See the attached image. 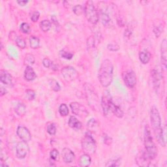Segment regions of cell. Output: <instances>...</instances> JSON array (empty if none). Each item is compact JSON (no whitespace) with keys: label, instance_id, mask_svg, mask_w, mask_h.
<instances>
[{"label":"cell","instance_id":"cell-23","mask_svg":"<svg viewBox=\"0 0 167 167\" xmlns=\"http://www.w3.org/2000/svg\"><path fill=\"white\" fill-rule=\"evenodd\" d=\"M101 19L102 24L105 26H108L111 22V17L105 11H101Z\"/></svg>","mask_w":167,"mask_h":167},{"label":"cell","instance_id":"cell-20","mask_svg":"<svg viewBox=\"0 0 167 167\" xmlns=\"http://www.w3.org/2000/svg\"><path fill=\"white\" fill-rule=\"evenodd\" d=\"M111 111L114 114L116 117L121 118L123 116V112L121 108L118 106H117L116 104L114 103L113 101H112L111 103Z\"/></svg>","mask_w":167,"mask_h":167},{"label":"cell","instance_id":"cell-10","mask_svg":"<svg viewBox=\"0 0 167 167\" xmlns=\"http://www.w3.org/2000/svg\"><path fill=\"white\" fill-rule=\"evenodd\" d=\"M112 99L110 96L109 93L107 92L104 93L103 96L102 97L101 99V106L103 111L104 115L105 116H108L109 114L111 112V103L112 102Z\"/></svg>","mask_w":167,"mask_h":167},{"label":"cell","instance_id":"cell-40","mask_svg":"<svg viewBox=\"0 0 167 167\" xmlns=\"http://www.w3.org/2000/svg\"><path fill=\"white\" fill-rule=\"evenodd\" d=\"M107 48L109 50L115 52V51H117L119 50L120 46L116 43H110L108 44Z\"/></svg>","mask_w":167,"mask_h":167},{"label":"cell","instance_id":"cell-26","mask_svg":"<svg viewBox=\"0 0 167 167\" xmlns=\"http://www.w3.org/2000/svg\"><path fill=\"white\" fill-rule=\"evenodd\" d=\"M40 28L43 32H47L50 30L51 28V22L48 20H44L41 22Z\"/></svg>","mask_w":167,"mask_h":167},{"label":"cell","instance_id":"cell-11","mask_svg":"<svg viewBox=\"0 0 167 167\" xmlns=\"http://www.w3.org/2000/svg\"><path fill=\"white\" fill-rule=\"evenodd\" d=\"M29 146L26 142L21 141L17 146V156L19 159H24L28 155Z\"/></svg>","mask_w":167,"mask_h":167},{"label":"cell","instance_id":"cell-15","mask_svg":"<svg viewBox=\"0 0 167 167\" xmlns=\"http://www.w3.org/2000/svg\"><path fill=\"white\" fill-rule=\"evenodd\" d=\"M150 159L146 157L144 151H142L138 154L136 157V161L138 166H150Z\"/></svg>","mask_w":167,"mask_h":167},{"label":"cell","instance_id":"cell-1","mask_svg":"<svg viewBox=\"0 0 167 167\" xmlns=\"http://www.w3.org/2000/svg\"><path fill=\"white\" fill-rule=\"evenodd\" d=\"M114 66L109 59H105L102 62L99 71V80L101 84L104 88H107L111 84L113 80Z\"/></svg>","mask_w":167,"mask_h":167},{"label":"cell","instance_id":"cell-13","mask_svg":"<svg viewBox=\"0 0 167 167\" xmlns=\"http://www.w3.org/2000/svg\"><path fill=\"white\" fill-rule=\"evenodd\" d=\"M0 81L5 85L10 87L13 86V78L6 71L2 70L0 71Z\"/></svg>","mask_w":167,"mask_h":167},{"label":"cell","instance_id":"cell-14","mask_svg":"<svg viewBox=\"0 0 167 167\" xmlns=\"http://www.w3.org/2000/svg\"><path fill=\"white\" fill-rule=\"evenodd\" d=\"M62 157L63 161L65 163H72L75 160V155L69 148H64L62 151Z\"/></svg>","mask_w":167,"mask_h":167},{"label":"cell","instance_id":"cell-22","mask_svg":"<svg viewBox=\"0 0 167 167\" xmlns=\"http://www.w3.org/2000/svg\"><path fill=\"white\" fill-rule=\"evenodd\" d=\"M151 54L147 50H143L139 53V59L143 64H147L150 61Z\"/></svg>","mask_w":167,"mask_h":167},{"label":"cell","instance_id":"cell-7","mask_svg":"<svg viewBox=\"0 0 167 167\" xmlns=\"http://www.w3.org/2000/svg\"><path fill=\"white\" fill-rule=\"evenodd\" d=\"M62 74L65 81L71 82L74 80L78 77V73L74 67L67 66L63 68L62 70Z\"/></svg>","mask_w":167,"mask_h":167},{"label":"cell","instance_id":"cell-48","mask_svg":"<svg viewBox=\"0 0 167 167\" xmlns=\"http://www.w3.org/2000/svg\"><path fill=\"white\" fill-rule=\"evenodd\" d=\"M17 3L20 6H24L28 3V1H17Z\"/></svg>","mask_w":167,"mask_h":167},{"label":"cell","instance_id":"cell-37","mask_svg":"<svg viewBox=\"0 0 167 167\" xmlns=\"http://www.w3.org/2000/svg\"><path fill=\"white\" fill-rule=\"evenodd\" d=\"M26 97L28 99L29 101H33L34 99L35 98V93L33 90H28L26 92Z\"/></svg>","mask_w":167,"mask_h":167},{"label":"cell","instance_id":"cell-18","mask_svg":"<svg viewBox=\"0 0 167 167\" xmlns=\"http://www.w3.org/2000/svg\"><path fill=\"white\" fill-rule=\"evenodd\" d=\"M24 78L27 81H33L37 78V75L31 66H27L24 71Z\"/></svg>","mask_w":167,"mask_h":167},{"label":"cell","instance_id":"cell-27","mask_svg":"<svg viewBox=\"0 0 167 167\" xmlns=\"http://www.w3.org/2000/svg\"><path fill=\"white\" fill-rule=\"evenodd\" d=\"M49 85H50V88L53 91H54L56 92H58L61 90V87L59 84V83L57 82L55 79H50L48 81Z\"/></svg>","mask_w":167,"mask_h":167},{"label":"cell","instance_id":"cell-33","mask_svg":"<svg viewBox=\"0 0 167 167\" xmlns=\"http://www.w3.org/2000/svg\"><path fill=\"white\" fill-rule=\"evenodd\" d=\"M47 131L49 135H54L56 133V127L54 123H50L47 125Z\"/></svg>","mask_w":167,"mask_h":167},{"label":"cell","instance_id":"cell-47","mask_svg":"<svg viewBox=\"0 0 167 167\" xmlns=\"http://www.w3.org/2000/svg\"><path fill=\"white\" fill-rule=\"evenodd\" d=\"M0 92H1V96H3L7 93V91L4 88H3V87L1 86V89H0Z\"/></svg>","mask_w":167,"mask_h":167},{"label":"cell","instance_id":"cell-34","mask_svg":"<svg viewBox=\"0 0 167 167\" xmlns=\"http://www.w3.org/2000/svg\"><path fill=\"white\" fill-rule=\"evenodd\" d=\"M15 43H16L17 46L20 48H25L26 47V43L24 39L17 37L15 39Z\"/></svg>","mask_w":167,"mask_h":167},{"label":"cell","instance_id":"cell-17","mask_svg":"<svg viewBox=\"0 0 167 167\" xmlns=\"http://www.w3.org/2000/svg\"><path fill=\"white\" fill-rule=\"evenodd\" d=\"M167 44H166V40L165 39L162 41L161 43V63L162 65L164 67V68L166 67V61H167Z\"/></svg>","mask_w":167,"mask_h":167},{"label":"cell","instance_id":"cell-43","mask_svg":"<svg viewBox=\"0 0 167 167\" xmlns=\"http://www.w3.org/2000/svg\"><path fill=\"white\" fill-rule=\"evenodd\" d=\"M40 17V13L39 12H38V11H35V12H33L32 17H31V20L33 22H36L38 20H39V18Z\"/></svg>","mask_w":167,"mask_h":167},{"label":"cell","instance_id":"cell-9","mask_svg":"<svg viewBox=\"0 0 167 167\" xmlns=\"http://www.w3.org/2000/svg\"><path fill=\"white\" fill-rule=\"evenodd\" d=\"M123 81L129 88H132L136 84V76L135 72L132 70H129L123 74Z\"/></svg>","mask_w":167,"mask_h":167},{"label":"cell","instance_id":"cell-35","mask_svg":"<svg viewBox=\"0 0 167 167\" xmlns=\"http://www.w3.org/2000/svg\"><path fill=\"white\" fill-rule=\"evenodd\" d=\"M25 63L26 64H27L28 66H30L34 64V63H35V58H34L33 55L30 54L26 55L25 58Z\"/></svg>","mask_w":167,"mask_h":167},{"label":"cell","instance_id":"cell-3","mask_svg":"<svg viewBox=\"0 0 167 167\" xmlns=\"http://www.w3.org/2000/svg\"><path fill=\"white\" fill-rule=\"evenodd\" d=\"M150 120L155 135L156 136V138L159 142L161 138L162 127L161 125V118L160 114H159L158 109L155 107H153L151 108Z\"/></svg>","mask_w":167,"mask_h":167},{"label":"cell","instance_id":"cell-42","mask_svg":"<svg viewBox=\"0 0 167 167\" xmlns=\"http://www.w3.org/2000/svg\"><path fill=\"white\" fill-rule=\"evenodd\" d=\"M102 138H103V141L104 143L107 145H111L112 142V139L111 138V137H110L108 135H107V134H103V136H102Z\"/></svg>","mask_w":167,"mask_h":167},{"label":"cell","instance_id":"cell-16","mask_svg":"<svg viewBox=\"0 0 167 167\" xmlns=\"http://www.w3.org/2000/svg\"><path fill=\"white\" fill-rule=\"evenodd\" d=\"M151 77H152L154 88L155 90H157L161 84V80L162 78L161 74L157 70L153 69L152 71H151Z\"/></svg>","mask_w":167,"mask_h":167},{"label":"cell","instance_id":"cell-6","mask_svg":"<svg viewBox=\"0 0 167 167\" xmlns=\"http://www.w3.org/2000/svg\"><path fill=\"white\" fill-rule=\"evenodd\" d=\"M82 147L84 152L87 154H93L97 149L96 140L92 135L86 133L82 140Z\"/></svg>","mask_w":167,"mask_h":167},{"label":"cell","instance_id":"cell-44","mask_svg":"<svg viewBox=\"0 0 167 167\" xmlns=\"http://www.w3.org/2000/svg\"><path fill=\"white\" fill-rule=\"evenodd\" d=\"M88 48H93L95 46V39L93 37H90L88 40Z\"/></svg>","mask_w":167,"mask_h":167},{"label":"cell","instance_id":"cell-30","mask_svg":"<svg viewBox=\"0 0 167 167\" xmlns=\"http://www.w3.org/2000/svg\"><path fill=\"white\" fill-rule=\"evenodd\" d=\"M73 11L76 15L80 16V15H81L84 13V7L82 5H76L73 7Z\"/></svg>","mask_w":167,"mask_h":167},{"label":"cell","instance_id":"cell-8","mask_svg":"<svg viewBox=\"0 0 167 167\" xmlns=\"http://www.w3.org/2000/svg\"><path fill=\"white\" fill-rule=\"evenodd\" d=\"M72 112L74 114L77 115L80 117H86L88 116L89 113L87 111L86 108L77 102H71L70 105Z\"/></svg>","mask_w":167,"mask_h":167},{"label":"cell","instance_id":"cell-36","mask_svg":"<svg viewBox=\"0 0 167 167\" xmlns=\"http://www.w3.org/2000/svg\"><path fill=\"white\" fill-rule=\"evenodd\" d=\"M50 158L52 159V160L54 161H58L59 159V153L58 152V151L56 149H54L50 151Z\"/></svg>","mask_w":167,"mask_h":167},{"label":"cell","instance_id":"cell-46","mask_svg":"<svg viewBox=\"0 0 167 167\" xmlns=\"http://www.w3.org/2000/svg\"><path fill=\"white\" fill-rule=\"evenodd\" d=\"M52 22L54 23L56 26V28H58L59 27V23H58V19H57L56 17L55 16V15H53V16L52 17Z\"/></svg>","mask_w":167,"mask_h":167},{"label":"cell","instance_id":"cell-5","mask_svg":"<svg viewBox=\"0 0 167 167\" xmlns=\"http://www.w3.org/2000/svg\"><path fill=\"white\" fill-rule=\"evenodd\" d=\"M84 13L87 20L90 23L93 24H97L99 19V15L92 1H88L86 2L84 7Z\"/></svg>","mask_w":167,"mask_h":167},{"label":"cell","instance_id":"cell-25","mask_svg":"<svg viewBox=\"0 0 167 167\" xmlns=\"http://www.w3.org/2000/svg\"><path fill=\"white\" fill-rule=\"evenodd\" d=\"M29 44L30 47L33 49H36L39 48L40 45L39 39L37 37L32 36L29 38Z\"/></svg>","mask_w":167,"mask_h":167},{"label":"cell","instance_id":"cell-2","mask_svg":"<svg viewBox=\"0 0 167 167\" xmlns=\"http://www.w3.org/2000/svg\"><path fill=\"white\" fill-rule=\"evenodd\" d=\"M144 145L146 147L144 153L150 161L153 160L157 156V150L153 140L148 126L146 127L145 131H144Z\"/></svg>","mask_w":167,"mask_h":167},{"label":"cell","instance_id":"cell-45","mask_svg":"<svg viewBox=\"0 0 167 167\" xmlns=\"http://www.w3.org/2000/svg\"><path fill=\"white\" fill-rule=\"evenodd\" d=\"M0 157H1V161H5L8 157H7V153L5 151H4L3 150V149H1V154H0Z\"/></svg>","mask_w":167,"mask_h":167},{"label":"cell","instance_id":"cell-12","mask_svg":"<svg viewBox=\"0 0 167 167\" xmlns=\"http://www.w3.org/2000/svg\"><path fill=\"white\" fill-rule=\"evenodd\" d=\"M17 135L22 141L28 142L32 139V135L28 128L24 126H18L17 131Z\"/></svg>","mask_w":167,"mask_h":167},{"label":"cell","instance_id":"cell-31","mask_svg":"<svg viewBox=\"0 0 167 167\" xmlns=\"http://www.w3.org/2000/svg\"><path fill=\"white\" fill-rule=\"evenodd\" d=\"M121 165V159H111L108 161L107 164L105 165L106 166H119Z\"/></svg>","mask_w":167,"mask_h":167},{"label":"cell","instance_id":"cell-28","mask_svg":"<svg viewBox=\"0 0 167 167\" xmlns=\"http://www.w3.org/2000/svg\"><path fill=\"white\" fill-rule=\"evenodd\" d=\"M88 127L90 131H96L99 127V123L96 120L91 119L88 123Z\"/></svg>","mask_w":167,"mask_h":167},{"label":"cell","instance_id":"cell-21","mask_svg":"<svg viewBox=\"0 0 167 167\" xmlns=\"http://www.w3.org/2000/svg\"><path fill=\"white\" fill-rule=\"evenodd\" d=\"M92 159L90 156L89 154L85 153L82 155L79 159V165L82 167H86L90 165Z\"/></svg>","mask_w":167,"mask_h":167},{"label":"cell","instance_id":"cell-24","mask_svg":"<svg viewBox=\"0 0 167 167\" xmlns=\"http://www.w3.org/2000/svg\"><path fill=\"white\" fill-rule=\"evenodd\" d=\"M15 112L17 113L18 116H24L26 112V108L24 105L21 103V102H19V103L16 105L15 106Z\"/></svg>","mask_w":167,"mask_h":167},{"label":"cell","instance_id":"cell-41","mask_svg":"<svg viewBox=\"0 0 167 167\" xmlns=\"http://www.w3.org/2000/svg\"><path fill=\"white\" fill-rule=\"evenodd\" d=\"M61 56H62L63 58H65L66 59H71L73 58V54H72V53L65 52V51H63L61 52Z\"/></svg>","mask_w":167,"mask_h":167},{"label":"cell","instance_id":"cell-29","mask_svg":"<svg viewBox=\"0 0 167 167\" xmlns=\"http://www.w3.org/2000/svg\"><path fill=\"white\" fill-rule=\"evenodd\" d=\"M43 65L47 68H51L53 70H57L56 66L54 65L52 61L48 58H44L43 60Z\"/></svg>","mask_w":167,"mask_h":167},{"label":"cell","instance_id":"cell-32","mask_svg":"<svg viewBox=\"0 0 167 167\" xmlns=\"http://www.w3.org/2000/svg\"><path fill=\"white\" fill-rule=\"evenodd\" d=\"M59 112L62 116H66L69 114V108L65 104H62L59 107Z\"/></svg>","mask_w":167,"mask_h":167},{"label":"cell","instance_id":"cell-38","mask_svg":"<svg viewBox=\"0 0 167 167\" xmlns=\"http://www.w3.org/2000/svg\"><path fill=\"white\" fill-rule=\"evenodd\" d=\"M20 30L22 32H23L24 33L28 34L30 30V27L28 23H26V22H24L20 25Z\"/></svg>","mask_w":167,"mask_h":167},{"label":"cell","instance_id":"cell-39","mask_svg":"<svg viewBox=\"0 0 167 167\" xmlns=\"http://www.w3.org/2000/svg\"><path fill=\"white\" fill-rule=\"evenodd\" d=\"M161 26H162L161 24H159V25L155 26L154 27L153 32L155 33V36H156L157 37H159V36H160L161 33L162 32V28Z\"/></svg>","mask_w":167,"mask_h":167},{"label":"cell","instance_id":"cell-19","mask_svg":"<svg viewBox=\"0 0 167 167\" xmlns=\"http://www.w3.org/2000/svg\"><path fill=\"white\" fill-rule=\"evenodd\" d=\"M69 125L70 127L76 131L80 130L82 127V125L80 121H78V119L76 118V117L73 116L70 117V118L69 120Z\"/></svg>","mask_w":167,"mask_h":167},{"label":"cell","instance_id":"cell-4","mask_svg":"<svg viewBox=\"0 0 167 167\" xmlns=\"http://www.w3.org/2000/svg\"><path fill=\"white\" fill-rule=\"evenodd\" d=\"M84 88L86 99L89 105L95 111H99V97L95 88L88 84H86L84 85Z\"/></svg>","mask_w":167,"mask_h":167}]
</instances>
